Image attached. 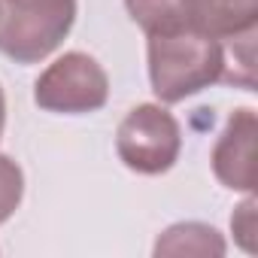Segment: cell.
<instances>
[{
  "label": "cell",
  "instance_id": "obj_11",
  "mask_svg": "<svg viewBox=\"0 0 258 258\" xmlns=\"http://www.w3.org/2000/svg\"><path fill=\"white\" fill-rule=\"evenodd\" d=\"M4 127H7V94H4V85H0V137H4Z\"/></svg>",
  "mask_w": 258,
  "mask_h": 258
},
{
  "label": "cell",
  "instance_id": "obj_4",
  "mask_svg": "<svg viewBox=\"0 0 258 258\" xmlns=\"http://www.w3.org/2000/svg\"><path fill=\"white\" fill-rule=\"evenodd\" d=\"M109 100V76L88 52H64L34 82V103L55 115H88Z\"/></svg>",
  "mask_w": 258,
  "mask_h": 258
},
{
  "label": "cell",
  "instance_id": "obj_7",
  "mask_svg": "<svg viewBox=\"0 0 258 258\" xmlns=\"http://www.w3.org/2000/svg\"><path fill=\"white\" fill-rule=\"evenodd\" d=\"M152 252L161 258H182V255H210V258H222L228 252V243L225 237L213 228V225H204V222H176L170 225L167 231L158 234Z\"/></svg>",
  "mask_w": 258,
  "mask_h": 258
},
{
  "label": "cell",
  "instance_id": "obj_6",
  "mask_svg": "<svg viewBox=\"0 0 258 258\" xmlns=\"http://www.w3.org/2000/svg\"><path fill=\"white\" fill-rule=\"evenodd\" d=\"M191 28L222 43L258 31V0H191Z\"/></svg>",
  "mask_w": 258,
  "mask_h": 258
},
{
  "label": "cell",
  "instance_id": "obj_8",
  "mask_svg": "<svg viewBox=\"0 0 258 258\" xmlns=\"http://www.w3.org/2000/svg\"><path fill=\"white\" fill-rule=\"evenodd\" d=\"M124 10L146 37L191 28V0H124Z\"/></svg>",
  "mask_w": 258,
  "mask_h": 258
},
{
  "label": "cell",
  "instance_id": "obj_10",
  "mask_svg": "<svg viewBox=\"0 0 258 258\" xmlns=\"http://www.w3.org/2000/svg\"><path fill=\"white\" fill-rule=\"evenodd\" d=\"M255 198L249 195L231 216V231H234V240L246 249V252H255Z\"/></svg>",
  "mask_w": 258,
  "mask_h": 258
},
{
  "label": "cell",
  "instance_id": "obj_1",
  "mask_svg": "<svg viewBox=\"0 0 258 258\" xmlns=\"http://www.w3.org/2000/svg\"><path fill=\"white\" fill-rule=\"evenodd\" d=\"M146 64L152 94L164 106L179 103L225 79V43L198 28L149 34Z\"/></svg>",
  "mask_w": 258,
  "mask_h": 258
},
{
  "label": "cell",
  "instance_id": "obj_9",
  "mask_svg": "<svg viewBox=\"0 0 258 258\" xmlns=\"http://www.w3.org/2000/svg\"><path fill=\"white\" fill-rule=\"evenodd\" d=\"M22 198H25V173L10 155L0 152V225L16 216Z\"/></svg>",
  "mask_w": 258,
  "mask_h": 258
},
{
  "label": "cell",
  "instance_id": "obj_2",
  "mask_svg": "<svg viewBox=\"0 0 258 258\" xmlns=\"http://www.w3.org/2000/svg\"><path fill=\"white\" fill-rule=\"evenodd\" d=\"M76 0H0V55L40 64L73 31Z\"/></svg>",
  "mask_w": 258,
  "mask_h": 258
},
{
  "label": "cell",
  "instance_id": "obj_5",
  "mask_svg": "<svg viewBox=\"0 0 258 258\" xmlns=\"http://www.w3.org/2000/svg\"><path fill=\"white\" fill-rule=\"evenodd\" d=\"M255 137H258L255 109L249 106L234 109L210 155L213 173L225 188L246 195L255 191Z\"/></svg>",
  "mask_w": 258,
  "mask_h": 258
},
{
  "label": "cell",
  "instance_id": "obj_3",
  "mask_svg": "<svg viewBox=\"0 0 258 258\" xmlns=\"http://www.w3.org/2000/svg\"><path fill=\"white\" fill-rule=\"evenodd\" d=\"M182 152V127L164 103H140L115 131L118 161L140 176L167 173Z\"/></svg>",
  "mask_w": 258,
  "mask_h": 258
}]
</instances>
